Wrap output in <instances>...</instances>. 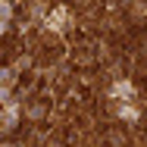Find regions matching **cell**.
Segmentation results:
<instances>
[{
    "mask_svg": "<svg viewBox=\"0 0 147 147\" xmlns=\"http://www.w3.org/2000/svg\"><path fill=\"white\" fill-rule=\"evenodd\" d=\"M47 28L50 31H63L66 28V6H57V9H53V16L47 19Z\"/></svg>",
    "mask_w": 147,
    "mask_h": 147,
    "instance_id": "cell-1",
    "label": "cell"
},
{
    "mask_svg": "<svg viewBox=\"0 0 147 147\" xmlns=\"http://www.w3.org/2000/svg\"><path fill=\"white\" fill-rule=\"evenodd\" d=\"M113 97H119V100H128V97H131V85H116V88H113Z\"/></svg>",
    "mask_w": 147,
    "mask_h": 147,
    "instance_id": "cell-2",
    "label": "cell"
},
{
    "mask_svg": "<svg viewBox=\"0 0 147 147\" xmlns=\"http://www.w3.org/2000/svg\"><path fill=\"white\" fill-rule=\"evenodd\" d=\"M122 116H125V119H135V116H138V113H135L131 107H122Z\"/></svg>",
    "mask_w": 147,
    "mask_h": 147,
    "instance_id": "cell-4",
    "label": "cell"
},
{
    "mask_svg": "<svg viewBox=\"0 0 147 147\" xmlns=\"http://www.w3.org/2000/svg\"><path fill=\"white\" fill-rule=\"evenodd\" d=\"M13 119H16V107H9V110H6V128L13 125Z\"/></svg>",
    "mask_w": 147,
    "mask_h": 147,
    "instance_id": "cell-3",
    "label": "cell"
}]
</instances>
